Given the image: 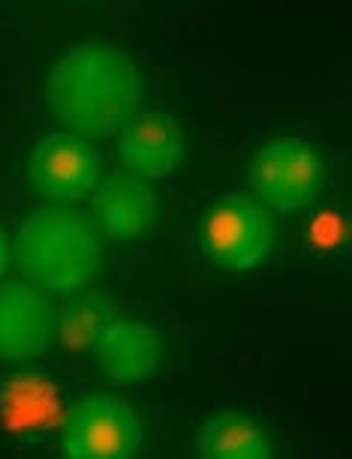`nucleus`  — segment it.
<instances>
[{
	"label": "nucleus",
	"mask_w": 352,
	"mask_h": 459,
	"mask_svg": "<svg viewBox=\"0 0 352 459\" xmlns=\"http://www.w3.org/2000/svg\"><path fill=\"white\" fill-rule=\"evenodd\" d=\"M139 66L111 42H79L48 69L42 100L55 120L84 138H109L142 106Z\"/></svg>",
	"instance_id": "f257e3e1"
},
{
	"label": "nucleus",
	"mask_w": 352,
	"mask_h": 459,
	"mask_svg": "<svg viewBox=\"0 0 352 459\" xmlns=\"http://www.w3.org/2000/svg\"><path fill=\"white\" fill-rule=\"evenodd\" d=\"M15 264L48 291H75L97 276L102 244L91 220L64 204L37 207L15 229Z\"/></svg>",
	"instance_id": "f03ea898"
},
{
	"label": "nucleus",
	"mask_w": 352,
	"mask_h": 459,
	"mask_svg": "<svg viewBox=\"0 0 352 459\" xmlns=\"http://www.w3.org/2000/svg\"><path fill=\"white\" fill-rule=\"evenodd\" d=\"M274 235V220L256 198L229 193L202 216L199 253L217 271L244 273L271 253Z\"/></svg>",
	"instance_id": "7ed1b4c3"
},
{
	"label": "nucleus",
	"mask_w": 352,
	"mask_h": 459,
	"mask_svg": "<svg viewBox=\"0 0 352 459\" xmlns=\"http://www.w3.org/2000/svg\"><path fill=\"white\" fill-rule=\"evenodd\" d=\"M142 447V420L115 394H88L61 427V450L73 459H130Z\"/></svg>",
	"instance_id": "20e7f679"
},
{
	"label": "nucleus",
	"mask_w": 352,
	"mask_h": 459,
	"mask_svg": "<svg viewBox=\"0 0 352 459\" xmlns=\"http://www.w3.org/2000/svg\"><path fill=\"white\" fill-rule=\"evenodd\" d=\"M251 184L277 213H298L313 202L322 184V162L311 142L280 135L265 142L251 160Z\"/></svg>",
	"instance_id": "39448f33"
},
{
	"label": "nucleus",
	"mask_w": 352,
	"mask_h": 459,
	"mask_svg": "<svg viewBox=\"0 0 352 459\" xmlns=\"http://www.w3.org/2000/svg\"><path fill=\"white\" fill-rule=\"evenodd\" d=\"M100 151L70 129L51 133L28 153V178L37 193L51 202L75 204L91 198L100 184Z\"/></svg>",
	"instance_id": "423d86ee"
},
{
	"label": "nucleus",
	"mask_w": 352,
	"mask_h": 459,
	"mask_svg": "<svg viewBox=\"0 0 352 459\" xmlns=\"http://www.w3.org/2000/svg\"><path fill=\"white\" fill-rule=\"evenodd\" d=\"M163 216V202L145 178L111 175L97 184L91 198V222L111 240L148 235Z\"/></svg>",
	"instance_id": "0eeeda50"
},
{
	"label": "nucleus",
	"mask_w": 352,
	"mask_h": 459,
	"mask_svg": "<svg viewBox=\"0 0 352 459\" xmlns=\"http://www.w3.org/2000/svg\"><path fill=\"white\" fill-rule=\"evenodd\" d=\"M55 336V303L33 285H0V360L19 363L46 351Z\"/></svg>",
	"instance_id": "6e6552de"
},
{
	"label": "nucleus",
	"mask_w": 352,
	"mask_h": 459,
	"mask_svg": "<svg viewBox=\"0 0 352 459\" xmlns=\"http://www.w3.org/2000/svg\"><path fill=\"white\" fill-rule=\"evenodd\" d=\"M118 153L136 178H169L184 157V129L166 111H136L118 129Z\"/></svg>",
	"instance_id": "1a4fd4ad"
},
{
	"label": "nucleus",
	"mask_w": 352,
	"mask_h": 459,
	"mask_svg": "<svg viewBox=\"0 0 352 459\" xmlns=\"http://www.w3.org/2000/svg\"><path fill=\"white\" fill-rule=\"evenodd\" d=\"M93 358L118 385H142L160 367L163 342L151 325L136 318H111L93 340Z\"/></svg>",
	"instance_id": "9d476101"
},
{
	"label": "nucleus",
	"mask_w": 352,
	"mask_h": 459,
	"mask_svg": "<svg viewBox=\"0 0 352 459\" xmlns=\"http://www.w3.org/2000/svg\"><path fill=\"white\" fill-rule=\"evenodd\" d=\"M61 418L57 387L37 372H24L6 381L0 391V420L13 436H40Z\"/></svg>",
	"instance_id": "9b49d317"
},
{
	"label": "nucleus",
	"mask_w": 352,
	"mask_h": 459,
	"mask_svg": "<svg viewBox=\"0 0 352 459\" xmlns=\"http://www.w3.org/2000/svg\"><path fill=\"white\" fill-rule=\"evenodd\" d=\"M196 450L208 459H268L274 454L262 423L235 409L211 414L202 423Z\"/></svg>",
	"instance_id": "f8f14e48"
},
{
	"label": "nucleus",
	"mask_w": 352,
	"mask_h": 459,
	"mask_svg": "<svg viewBox=\"0 0 352 459\" xmlns=\"http://www.w3.org/2000/svg\"><path fill=\"white\" fill-rule=\"evenodd\" d=\"M115 313V303L106 294H84L75 303L66 307V313L61 318V345L70 351H82L93 345V340L100 336V331L111 322Z\"/></svg>",
	"instance_id": "ddd939ff"
},
{
	"label": "nucleus",
	"mask_w": 352,
	"mask_h": 459,
	"mask_svg": "<svg viewBox=\"0 0 352 459\" xmlns=\"http://www.w3.org/2000/svg\"><path fill=\"white\" fill-rule=\"evenodd\" d=\"M307 238H311V244L320 247V249L343 247V240H347V222L340 220V213L322 211V213H316V220L311 225V231H307Z\"/></svg>",
	"instance_id": "4468645a"
},
{
	"label": "nucleus",
	"mask_w": 352,
	"mask_h": 459,
	"mask_svg": "<svg viewBox=\"0 0 352 459\" xmlns=\"http://www.w3.org/2000/svg\"><path fill=\"white\" fill-rule=\"evenodd\" d=\"M6 267H10V240H6L4 229H0V276L6 273Z\"/></svg>",
	"instance_id": "2eb2a0df"
}]
</instances>
